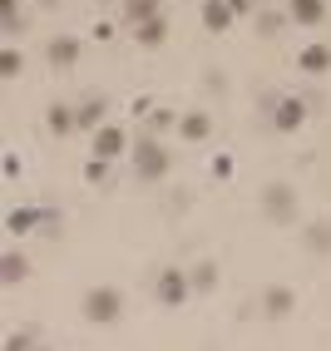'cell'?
<instances>
[{
	"label": "cell",
	"instance_id": "obj_11",
	"mask_svg": "<svg viewBox=\"0 0 331 351\" xmlns=\"http://www.w3.org/2000/svg\"><path fill=\"white\" fill-rule=\"evenodd\" d=\"M208 134H212V119L203 109H193V114H183V119H178V138H188V144H203Z\"/></svg>",
	"mask_w": 331,
	"mask_h": 351
},
{
	"label": "cell",
	"instance_id": "obj_10",
	"mask_svg": "<svg viewBox=\"0 0 331 351\" xmlns=\"http://www.w3.org/2000/svg\"><path fill=\"white\" fill-rule=\"evenodd\" d=\"M297 69L302 75H326L331 69V45H306V50L297 55Z\"/></svg>",
	"mask_w": 331,
	"mask_h": 351
},
{
	"label": "cell",
	"instance_id": "obj_17",
	"mask_svg": "<svg viewBox=\"0 0 331 351\" xmlns=\"http://www.w3.org/2000/svg\"><path fill=\"white\" fill-rule=\"evenodd\" d=\"M45 119H50V134H75V129H79L69 104H50V114H45Z\"/></svg>",
	"mask_w": 331,
	"mask_h": 351
},
{
	"label": "cell",
	"instance_id": "obj_20",
	"mask_svg": "<svg viewBox=\"0 0 331 351\" xmlns=\"http://www.w3.org/2000/svg\"><path fill=\"white\" fill-rule=\"evenodd\" d=\"M188 277H193V292H212L218 287V263H198Z\"/></svg>",
	"mask_w": 331,
	"mask_h": 351
},
{
	"label": "cell",
	"instance_id": "obj_9",
	"mask_svg": "<svg viewBox=\"0 0 331 351\" xmlns=\"http://www.w3.org/2000/svg\"><path fill=\"white\" fill-rule=\"evenodd\" d=\"M104 114H109V104H104V95H89L79 109H75V124L84 129V134H94V129H104Z\"/></svg>",
	"mask_w": 331,
	"mask_h": 351
},
{
	"label": "cell",
	"instance_id": "obj_24",
	"mask_svg": "<svg viewBox=\"0 0 331 351\" xmlns=\"http://www.w3.org/2000/svg\"><path fill=\"white\" fill-rule=\"evenodd\" d=\"M35 341H40V332H35V326H25V332H15V337H10L5 346H10V351H30Z\"/></svg>",
	"mask_w": 331,
	"mask_h": 351
},
{
	"label": "cell",
	"instance_id": "obj_19",
	"mask_svg": "<svg viewBox=\"0 0 331 351\" xmlns=\"http://www.w3.org/2000/svg\"><path fill=\"white\" fill-rule=\"evenodd\" d=\"M158 15V0H124V20L129 25H144V20Z\"/></svg>",
	"mask_w": 331,
	"mask_h": 351
},
{
	"label": "cell",
	"instance_id": "obj_18",
	"mask_svg": "<svg viewBox=\"0 0 331 351\" xmlns=\"http://www.w3.org/2000/svg\"><path fill=\"white\" fill-rule=\"evenodd\" d=\"M35 223H45V213H35V208H15V213L5 218V228L15 232V238H25V232H30Z\"/></svg>",
	"mask_w": 331,
	"mask_h": 351
},
{
	"label": "cell",
	"instance_id": "obj_7",
	"mask_svg": "<svg viewBox=\"0 0 331 351\" xmlns=\"http://www.w3.org/2000/svg\"><path fill=\"white\" fill-rule=\"evenodd\" d=\"M45 60H50L55 69H75L79 64V40L75 35H55L50 45H45Z\"/></svg>",
	"mask_w": 331,
	"mask_h": 351
},
{
	"label": "cell",
	"instance_id": "obj_16",
	"mask_svg": "<svg viewBox=\"0 0 331 351\" xmlns=\"http://www.w3.org/2000/svg\"><path fill=\"white\" fill-rule=\"evenodd\" d=\"M302 247L317 252V257L331 252V223H306V228H302Z\"/></svg>",
	"mask_w": 331,
	"mask_h": 351
},
{
	"label": "cell",
	"instance_id": "obj_29",
	"mask_svg": "<svg viewBox=\"0 0 331 351\" xmlns=\"http://www.w3.org/2000/svg\"><path fill=\"white\" fill-rule=\"evenodd\" d=\"M40 5H60V0H40Z\"/></svg>",
	"mask_w": 331,
	"mask_h": 351
},
{
	"label": "cell",
	"instance_id": "obj_30",
	"mask_svg": "<svg viewBox=\"0 0 331 351\" xmlns=\"http://www.w3.org/2000/svg\"><path fill=\"white\" fill-rule=\"evenodd\" d=\"M252 5H257V0H252Z\"/></svg>",
	"mask_w": 331,
	"mask_h": 351
},
{
	"label": "cell",
	"instance_id": "obj_15",
	"mask_svg": "<svg viewBox=\"0 0 331 351\" xmlns=\"http://www.w3.org/2000/svg\"><path fill=\"white\" fill-rule=\"evenodd\" d=\"M25 277H30V263H25L20 252H5V257H0V282H5V287H20Z\"/></svg>",
	"mask_w": 331,
	"mask_h": 351
},
{
	"label": "cell",
	"instance_id": "obj_2",
	"mask_svg": "<svg viewBox=\"0 0 331 351\" xmlns=\"http://www.w3.org/2000/svg\"><path fill=\"white\" fill-rule=\"evenodd\" d=\"M119 317H124V292H119V287H89V292H84V322L114 326Z\"/></svg>",
	"mask_w": 331,
	"mask_h": 351
},
{
	"label": "cell",
	"instance_id": "obj_1",
	"mask_svg": "<svg viewBox=\"0 0 331 351\" xmlns=\"http://www.w3.org/2000/svg\"><path fill=\"white\" fill-rule=\"evenodd\" d=\"M169 149L158 144L154 134H138V144H134V173H138V183H158L163 173H169Z\"/></svg>",
	"mask_w": 331,
	"mask_h": 351
},
{
	"label": "cell",
	"instance_id": "obj_13",
	"mask_svg": "<svg viewBox=\"0 0 331 351\" xmlns=\"http://www.w3.org/2000/svg\"><path fill=\"white\" fill-rule=\"evenodd\" d=\"M134 40L144 45V50H158V45L169 40V20L154 15V20H144V25H134Z\"/></svg>",
	"mask_w": 331,
	"mask_h": 351
},
{
	"label": "cell",
	"instance_id": "obj_5",
	"mask_svg": "<svg viewBox=\"0 0 331 351\" xmlns=\"http://www.w3.org/2000/svg\"><path fill=\"white\" fill-rule=\"evenodd\" d=\"M302 124H306V99H277L272 129H277V134H297Z\"/></svg>",
	"mask_w": 331,
	"mask_h": 351
},
{
	"label": "cell",
	"instance_id": "obj_23",
	"mask_svg": "<svg viewBox=\"0 0 331 351\" xmlns=\"http://www.w3.org/2000/svg\"><path fill=\"white\" fill-rule=\"evenodd\" d=\"M149 129H154V134L178 129V114H173V109H154V114H149Z\"/></svg>",
	"mask_w": 331,
	"mask_h": 351
},
{
	"label": "cell",
	"instance_id": "obj_26",
	"mask_svg": "<svg viewBox=\"0 0 331 351\" xmlns=\"http://www.w3.org/2000/svg\"><path fill=\"white\" fill-rule=\"evenodd\" d=\"M104 169H109V158H89V163H84V178H89V183H99Z\"/></svg>",
	"mask_w": 331,
	"mask_h": 351
},
{
	"label": "cell",
	"instance_id": "obj_6",
	"mask_svg": "<svg viewBox=\"0 0 331 351\" xmlns=\"http://www.w3.org/2000/svg\"><path fill=\"white\" fill-rule=\"evenodd\" d=\"M129 149V134L119 124H104V129H94V158H119Z\"/></svg>",
	"mask_w": 331,
	"mask_h": 351
},
{
	"label": "cell",
	"instance_id": "obj_22",
	"mask_svg": "<svg viewBox=\"0 0 331 351\" xmlns=\"http://www.w3.org/2000/svg\"><path fill=\"white\" fill-rule=\"evenodd\" d=\"M0 25H5V35L20 30V5H15V0H0Z\"/></svg>",
	"mask_w": 331,
	"mask_h": 351
},
{
	"label": "cell",
	"instance_id": "obj_12",
	"mask_svg": "<svg viewBox=\"0 0 331 351\" xmlns=\"http://www.w3.org/2000/svg\"><path fill=\"white\" fill-rule=\"evenodd\" d=\"M232 20H238V15H232L228 0H203V25H208L212 35H223V30L232 25Z\"/></svg>",
	"mask_w": 331,
	"mask_h": 351
},
{
	"label": "cell",
	"instance_id": "obj_8",
	"mask_svg": "<svg viewBox=\"0 0 331 351\" xmlns=\"http://www.w3.org/2000/svg\"><path fill=\"white\" fill-rule=\"evenodd\" d=\"M292 307H297V292H292V287H267V292H262V317H267V322L292 317Z\"/></svg>",
	"mask_w": 331,
	"mask_h": 351
},
{
	"label": "cell",
	"instance_id": "obj_27",
	"mask_svg": "<svg viewBox=\"0 0 331 351\" xmlns=\"http://www.w3.org/2000/svg\"><path fill=\"white\" fill-rule=\"evenodd\" d=\"M212 178H232V158H228V154L212 158Z\"/></svg>",
	"mask_w": 331,
	"mask_h": 351
},
{
	"label": "cell",
	"instance_id": "obj_25",
	"mask_svg": "<svg viewBox=\"0 0 331 351\" xmlns=\"http://www.w3.org/2000/svg\"><path fill=\"white\" fill-rule=\"evenodd\" d=\"M277 30H282V15H272V10L257 15V35H277Z\"/></svg>",
	"mask_w": 331,
	"mask_h": 351
},
{
	"label": "cell",
	"instance_id": "obj_14",
	"mask_svg": "<svg viewBox=\"0 0 331 351\" xmlns=\"http://www.w3.org/2000/svg\"><path fill=\"white\" fill-rule=\"evenodd\" d=\"M287 15L297 20V25H321L326 20V0H292Z\"/></svg>",
	"mask_w": 331,
	"mask_h": 351
},
{
	"label": "cell",
	"instance_id": "obj_21",
	"mask_svg": "<svg viewBox=\"0 0 331 351\" xmlns=\"http://www.w3.org/2000/svg\"><path fill=\"white\" fill-rule=\"evenodd\" d=\"M20 69H25V55H20V50H15V45H10V50H5V55H0V75H5V80H15V75H20Z\"/></svg>",
	"mask_w": 331,
	"mask_h": 351
},
{
	"label": "cell",
	"instance_id": "obj_4",
	"mask_svg": "<svg viewBox=\"0 0 331 351\" xmlns=\"http://www.w3.org/2000/svg\"><path fill=\"white\" fill-rule=\"evenodd\" d=\"M154 297L163 302V307H183V302L193 297V277L178 272V267H163V272L154 277Z\"/></svg>",
	"mask_w": 331,
	"mask_h": 351
},
{
	"label": "cell",
	"instance_id": "obj_3",
	"mask_svg": "<svg viewBox=\"0 0 331 351\" xmlns=\"http://www.w3.org/2000/svg\"><path fill=\"white\" fill-rule=\"evenodd\" d=\"M257 203H262V213L272 223H297V189L292 183H267V189L257 193Z\"/></svg>",
	"mask_w": 331,
	"mask_h": 351
},
{
	"label": "cell",
	"instance_id": "obj_28",
	"mask_svg": "<svg viewBox=\"0 0 331 351\" xmlns=\"http://www.w3.org/2000/svg\"><path fill=\"white\" fill-rule=\"evenodd\" d=\"M228 5H232V15H247V10H252V0H228Z\"/></svg>",
	"mask_w": 331,
	"mask_h": 351
}]
</instances>
